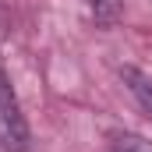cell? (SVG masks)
<instances>
[{"mask_svg": "<svg viewBox=\"0 0 152 152\" xmlns=\"http://www.w3.org/2000/svg\"><path fill=\"white\" fill-rule=\"evenodd\" d=\"M88 4H92V7H96L99 14H117L124 0H88Z\"/></svg>", "mask_w": 152, "mask_h": 152, "instance_id": "cell-4", "label": "cell"}, {"mask_svg": "<svg viewBox=\"0 0 152 152\" xmlns=\"http://www.w3.org/2000/svg\"><path fill=\"white\" fill-rule=\"evenodd\" d=\"M124 81H127V88H131V96L145 106L152 113V78L142 75V71H124Z\"/></svg>", "mask_w": 152, "mask_h": 152, "instance_id": "cell-2", "label": "cell"}, {"mask_svg": "<svg viewBox=\"0 0 152 152\" xmlns=\"http://www.w3.org/2000/svg\"><path fill=\"white\" fill-rule=\"evenodd\" d=\"M0 149L4 152H25L28 149V124L21 117V106L11 92V85L0 75Z\"/></svg>", "mask_w": 152, "mask_h": 152, "instance_id": "cell-1", "label": "cell"}, {"mask_svg": "<svg viewBox=\"0 0 152 152\" xmlns=\"http://www.w3.org/2000/svg\"><path fill=\"white\" fill-rule=\"evenodd\" d=\"M113 152H152V142L138 138V134H120L113 142Z\"/></svg>", "mask_w": 152, "mask_h": 152, "instance_id": "cell-3", "label": "cell"}]
</instances>
